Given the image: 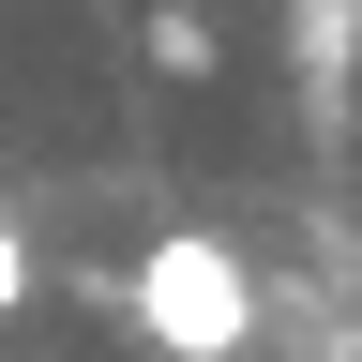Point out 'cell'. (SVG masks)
<instances>
[{"label":"cell","mask_w":362,"mask_h":362,"mask_svg":"<svg viewBox=\"0 0 362 362\" xmlns=\"http://www.w3.org/2000/svg\"><path fill=\"white\" fill-rule=\"evenodd\" d=\"M16 302H30V242L0 226V317H16Z\"/></svg>","instance_id":"4"},{"label":"cell","mask_w":362,"mask_h":362,"mask_svg":"<svg viewBox=\"0 0 362 362\" xmlns=\"http://www.w3.org/2000/svg\"><path fill=\"white\" fill-rule=\"evenodd\" d=\"M302 76H317V106L347 90V0H302Z\"/></svg>","instance_id":"2"},{"label":"cell","mask_w":362,"mask_h":362,"mask_svg":"<svg viewBox=\"0 0 362 362\" xmlns=\"http://www.w3.org/2000/svg\"><path fill=\"white\" fill-rule=\"evenodd\" d=\"M121 302H136V332H151L166 362H242L257 347V272L226 242H197V226H166V242L121 272Z\"/></svg>","instance_id":"1"},{"label":"cell","mask_w":362,"mask_h":362,"mask_svg":"<svg viewBox=\"0 0 362 362\" xmlns=\"http://www.w3.org/2000/svg\"><path fill=\"white\" fill-rule=\"evenodd\" d=\"M151 61L166 76H211V16H197V0H151Z\"/></svg>","instance_id":"3"}]
</instances>
